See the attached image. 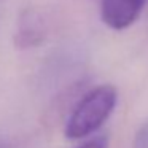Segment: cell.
<instances>
[{
  "mask_svg": "<svg viewBox=\"0 0 148 148\" xmlns=\"http://www.w3.org/2000/svg\"><path fill=\"white\" fill-rule=\"evenodd\" d=\"M116 100L118 94L112 84H100L84 92L67 118L65 137L80 140L94 134L112 115Z\"/></svg>",
  "mask_w": 148,
  "mask_h": 148,
  "instance_id": "6da1fadb",
  "label": "cell"
},
{
  "mask_svg": "<svg viewBox=\"0 0 148 148\" xmlns=\"http://www.w3.org/2000/svg\"><path fill=\"white\" fill-rule=\"evenodd\" d=\"M78 148H107V138L105 137H96L92 140H88L86 143L80 145Z\"/></svg>",
  "mask_w": 148,
  "mask_h": 148,
  "instance_id": "5b68a950",
  "label": "cell"
},
{
  "mask_svg": "<svg viewBox=\"0 0 148 148\" xmlns=\"http://www.w3.org/2000/svg\"><path fill=\"white\" fill-rule=\"evenodd\" d=\"M147 0H100L103 24L113 30H124L135 23Z\"/></svg>",
  "mask_w": 148,
  "mask_h": 148,
  "instance_id": "3957f363",
  "label": "cell"
},
{
  "mask_svg": "<svg viewBox=\"0 0 148 148\" xmlns=\"http://www.w3.org/2000/svg\"><path fill=\"white\" fill-rule=\"evenodd\" d=\"M48 35V26L43 14L35 8L21 11L14 32V45L18 49H32L40 46Z\"/></svg>",
  "mask_w": 148,
  "mask_h": 148,
  "instance_id": "7a4b0ae2",
  "label": "cell"
},
{
  "mask_svg": "<svg viewBox=\"0 0 148 148\" xmlns=\"http://www.w3.org/2000/svg\"><path fill=\"white\" fill-rule=\"evenodd\" d=\"M132 148H148V119L140 124L132 140Z\"/></svg>",
  "mask_w": 148,
  "mask_h": 148,
  "instance_id": "277c9868",
  "label": "cell"
}]
</instances>
